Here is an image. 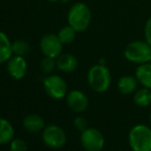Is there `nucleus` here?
<instances>
[{
    "label": "nucleus",
    "mask_w": 151,
    "mask_h": 151,
    "mask_svg": "<svg viewBox=\"0 0 151 151\" xmlns=\"http://www.w3.org/2000/svg\"><path fill=\"white\" fill-rule=\"evenodd\" d=\"M88 86L96 93H104L111 84V74L103 64L96 65L90 69L88 74Z\"/></svg>",
    "instance_id": "f257e3e1"
},
{
    "label": "nucleus",
    "mask_w": 151,
    "mask_h": 151,
    "mask_svg": "<svg viewBox=\"0 0 151 151\" xmlns=\"http://www.w3.org/2000/svg\"><path fill=\"white\" fill-rule=\"evenodd\" d=\"M91 21V12L84 3H75L68 12V23L76 30L82 32L88 28Z\"/></svg>",
    "instance_id": "f03ea898"
},
{
    "label": "nucleus",
    "mask_w": 151,
    "mask_h": 151,
    "mask_svg": "<svg viewBox=\"0 0 151 151\" xmlns=\"http://www.w3.org/2000/svg\"><path fill=\"white\" fill-rule=\"evenodd\" d=\"M129 144L134 151H151V129L147 125H135L129 133Z\"/></svg>",
    "instance_id": "7ed1b4c3"
},
{
    "label": "nucleus",
    "mask_w": 151,
    "mask_h": 151,
    "mask_svg": "<svg viewBox=\"0 0 151 151\" xmlns=\"http://www.w3.org/2000/svg\"><path fill=\"white\" fill-rule=\"evenodd\" d=\"M124 56L129 62L148 63L151 62V46L147 41H133L125 47Z\"/></svg>",
    "instance_id": "20e7f679"
},
{
    "label": "nucleus",
    "mask_w": 151,
    "mask_h": 151,
    "mask_svg": "<svg viewBox=\"0 0 151 151\" xmlns=\"http://www.w3.org/2000/svg\"><path fill=\"white\" fill-rule=\"evenodd\" d=\"M80 142L86 151H101L105 145L103 134L95 127H88L82 132Z\"/></svg>",
    "instance_id": "39448f33"
},
{
    "label": "nucleus",
    "mask_w": 151,
    "mask_h": 151,
    "mask_svg": "<svg viewBox=\"0 0 151 151\" xmlns=\"http://www.w3.org/2000/svg\"><path fill=\"white\" fill-rule=\"evenodd\" d=\"M42 140L47 147L52 148V149H59L66 144L67 137H66L65 132L60 127L50 124L43 129Z\"/></svg>",
    "instance_id": "423d86ee"
},
{
    "label": "nucleus",
    "mask_w": 151,
    "mask_h": 151,
    "mask_svg": "<svg viewBox=\"0 0 151 151\" xmlns=\"http://www.w3.org/2000/svg\"><path fill=\"white\" fill-rule=\"evenodd\" d=\"M44 90L52 99H63L67 93V84L65 80L59 75H50L43 81Z\"/></svg>",
    "instance_id": "0eeeda50"
},
{
    "label": "nucleus",
    "mask_w": 151,
    "mask_h": 151,
    "mask_svg": "<svg viewBox=\"0 0 151 151\" xmlns=\"http://www.w3.org/2000/svg\"><path fill=\"white\" fill-rule=\"evenodd\" d=\"M40 48L45 57L56 59L61 55L63 43L57 35L46 34L42 37L41 41H40Z\"/></svg>",
    "instance_id": "6e6552de"
},
{
    "label": "nucleus",
    "mask_w": 151,
    "mask_h": 151,
    "mask_svg": "<svg viewBox=\"0 0 151 151\" xmlns=\"http://www.w3.org/2000/svg\"><path fill=\"white\" fill-rule=\"evenodd\" d=\"M67 104L72 111L81 113L86 111L88 106V99L82 91H72L67 96Z\"/></svg>",
    "instance_id": "1a4fd4ad"
},
{
    "label": "nucleus",
    "mask_w": 151,
    "mask_h": 151,
    "mask_svg": "<svg viewBox=\"0 0 151 151\" xmlns=\"http://www.w3.org/2000/svg\"><path fill=\"white\" fill-rule=\"evenodd\" d=\"M7 71L14 79H22L27 72V63L22 56H14L8 60Z\"/></svg>",
    "instance_id": "9d476101"
},
{
    "label": "nucleus",
    "mask_w": 151,
    "mask_h": 151,
    "mask_svg": "<svg viewBox=\"0 0 151 151\" xmlns=\"http://www.w3.org/2000/svg\"><path fill=\"white\" fill-rule=\"evenodd\" d=\"M77 65H78L77 60L72 55L64 54V55H60L57 58V67H58V69H60L63 72H66V73L74 71L77 68Z\"/></svg>",
    "instance_id": "9b49d317"
},
{
    "label": "nucleus",
    "mask_w": 151,
    "mask_h": 151,
    "mask_svg": "<svg viewBox=\"0 0 151 151\" xmlns=\"http://www.w3.org/2000/svg\"><path fill=\"white\" fill-rule=\"evenodd\" d=\"M136 78L144 88L151 90V62L141 64L137 68Z\"/></svg>",
    "instance_id": "f8f14e48"
},
{
    "label": "nucleus",
    "mask_w": 151,
    "mask_h": 151,
    "mask_svg": "<svg viewBox=\"0 0 151 151\" xmlns=\"http://www.w3.org/2000/svg\"><path fill=\"white\" fill-rule=\"evenodd\" d=\"M23 127L29 133H37L44 129V120L36 114H31L23 120Z\"/></svg>",
    "instance_id": "ddd939ff"
},
{
    "label": "nucleus",
    "mask_w": 151,
    "mask_h": 151,
    "mask_svg": "<svg viewBox=\"0 0 151 151\" xmlns=\"http://www.w3.org/2000/svg\"><path fill=\"white\" fill-rule=\"evenodd\" d=\"M12 54V43L9 41L6 34L0 31V64L9 60Z\"/></svg>",
    "instance_id": "4468645a"
},
{
    "label": "nucleus",
    "mask_w": 151,
    "mask_h": 151,
    "mask_svg": "<svg viewBox=\"0 0 151 151\" xmlns=\"http://www.w3.org/2000/svg\"><path fill=\"white\" fill-rule=\"evenodd\" d=\"M138 79L133 76L125 75L119 79L118 81V90L123 95H129L133 93L134 91L137 90Z\"/></svg>",
    "instance_id": "2eb2a0df"
},
{
    "label": "nucleus",
    "mask_w": 151,
    "mask_h": 151,
    "mask_svg": "<svg viewBox=\"0 0 151 151\" xmlns=\"http://www.w3.org/2000/svg\"><path fill=\"white\" fill-rule=\"evenodd\" d=\"M14 131L12 125L5 118H0V144H6L12 141Z\"/></svg>",
    "instance_id": "dca6fc26"
},
{
    "label": "nucleus",
    "mask_w": 151,
    "mask_h": 151,
    "mask_svg": "<svg viewBox=\"0 0 151 151\" xmlns=\"http://www.w3.org/2000/svg\"><path fill=\"white\" fill-rule=\"evenodd\" d=\"M134 102L139 107H147L151 104V90L147 88L137 91L134 95Z\"/></svg>",
    "instance_id": "f3484780"
},
{
    "label": "nucleus",
    "mask_w": 151,
    "mask_h": 151,
    "mask_svg": "<svg viewBox=\"0 0 151 151\" xmlns=\"http://www.w3.org/2000/svg\"><path fill=\"white\" fill-rule=\"evenodd\" d=\"M75 36H76V30L74 28H72L70 25L62 28L58 34L59 39L61 40V42L63 44H68L73 42V40L75 39Z\"/></svg>",
    "instance_id": "a211bd4d"
},
{
    "label": "nucleus",
    "mask_w": 151,
    "mask_h": 151,
    "mask_svg": "<svg viewBox=\"0 0 151 151\" xmlns=\"http://www.w3.org/2000/svg\"><path fill=\"white\" fill-rule=\"evenodd\" d=\"M30 47H29L28 42L24 41V40H17L12 43V52L16 54L17 56H24L29 52Z\"/></svg>",
    "instance_id": "6ab92c4d"
},
{
    "label": "nucleus",
    "mask_w": 151,
    "mask_h": 151,
    "mask_svg": "<svg viewBox=\"0 0 151 151\" xmlns=\"http://www.w3.org/2000/svg\"><path fill=\"white\" fill-rule=\"evenodd\" d=\"M57 66V62H55L54 58H50V57H45L43 60L41 61L40 64V68L44 73H50L55 70Z\"/></svg>",
    "instance_id": "aec40b11"
},
{
    "label": "nucleus",
    "mask_w": 151,
    "mask_h": 151,
    "mask_svg": "<svg viewBox=\"0 0 151 151\" xmlns=\"http://www.w3.org/2000/svg\"><path fill=\"white\" fill-rule=\"evenodd\" d=\"M10 151H28L26 142L21 139L12 140L10 143Z\"/></svg>",
    "instance_id": "412c9836"
},
{
    "label": "nucleus",
    "mask_w": 151,
    "mask_h": 151,
    "mask_svg": "<svg viewBox=\"0 0 151 151\" xmlns=\"http://www.w3.org/2000/svg\"><path fill=\"white\" fill-rule=\"evenodd\" d=\"M74 127H76V129H78V131H80L82 133L83 131H86V129H88V121L84 117H81V116H78V117H76L75 119H74Z\"/></svg>",
    "instance_id": "4be33fe9"
},
{
    "label": "nucleus",
    "mask_w": 151,
    "mask_h": 151,
    "mask_svg": "<svg viewBox=\"0 0 151 151\" xmlns=\"http://www.w3.org/2000/svg\"><path fill=\"white\" fill-rule=\"evenodd\" d=\"M145 38L148 44L151 46V18L148 19L145 25Z\"/></svg>",
    "instance_id": "5701e85b"
},
{
    "label": "nucleus",
    "mask_w": 151,
    "mask_h": 151,
    "mask_svg": "<svg viewBox=\"0 0 151 151\" xmlns=\"http://www.w3.org/2000/svg\"><path fill=\"white\" fill-rule=\"evenodd\" d=\"M150 123H151V112H150Z\"/></svg>",
    "instance_id": "b1692460"
},
{
    "label": "nucleus",
    "mask_w": 151,
    "mask_h": 151,
    "mask_svg": "<svg viewBox=\"0 0 151 151\" xmlns=\"http://www.w3.org/2000/svg\"><path fill=\"white\" fill-rule=\"evenodd\" d=\"M48 1H57V0H48Z\"/></svg>",
    "instance_id": "393cba45"
}]
</instances>
